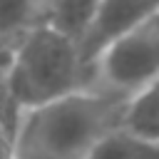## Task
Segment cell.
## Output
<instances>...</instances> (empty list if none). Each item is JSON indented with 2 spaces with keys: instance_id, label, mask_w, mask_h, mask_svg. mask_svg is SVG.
I'll return each mask as SVG.
<instances>
[{
  "instance_id": "obj_5",
  "label": "cell",
  "mask_w": 159,
  "mask_h": 159,
  "mask_svg": "<svg viewBox=\"0 0 159 159\" xmlns=\"http://www.w3.org/2000/svg\"><path fill=\"white\" fill-rule=\"evenodd\" d=\"M159 84V82H157ZM157 84L127 97L119 112V129L142 139L159 144V104H157Z\"/></svg>"
},
{
  "instance_id": "obj_3",
  "label": "cell",
  "mask_w": 159,
  "mask_h": 159,
  "mask_svg": "<svg viewBox=\"0 0 159 159\" xmlns=\"http://www.w3.org/2000/svg\"><path fill=\"white\" fill-rule=\"evenodd\" d=\"M159 80V15H152L109 47L84 70L82 89L127 99Z\"/></svg>"
},
{
  "instance_id": "obj_7",
  "label": "cell",
  "mask_w": 159,
  "mask_h": 159,
  "mask_svg": "<svg viewBox=\"0 0 159 159\" xmlns=\"http://www.w3.org/2000/svg\"><path fill=\"white\" fill-rule=\"evenodd\" d=\"M97 0H50V12H47V27L70 37L75 45L87 30L92 15H94Z\"/></svg>"
},
{
  "instance_id": "obj_4",
  "label": "cell",
  "mask_w": 159,
  "mask_h": 159,
  "mask_svg": "<svg viewBox=\"0 0 159 159\" xmlns=\"http://www.w3.org/2000/svg\"><path fill=\"white\" fill-rule=\"evenodd\" d=\"M152 15H159V0H97L89 25L77 40L82 75L104 47H109L114 40H119Z\"/></svg>"
},
{
  "instance_id": "obj_9",
  "label": "cell",
  "mask_w": 159,
  "mask_h": 159,
  "mask_svg": "<svg viewBox=\"0 0 159 159\" xmlns=\"http://www.w3.org/2000/svg\"><path fill=\"white\" fill-rule=\"evenodd\" d=\"M20 40L22 37L0 32V84H5V80H7V72L12 67V60H15V52H17Z\"/></svg>"
},
{
  "instance_id": "obj_2",
  "label": "cell",
  "mask_w": 159,
  "mask_h": 159,
  "mask_svg": "<svg viewBox=\"0 0 159 159\" xmlns=\"http://www.w3.org/2000/svg\"><path fill=\"white\" fill-rule=\"evenodd\" d=\"M5 89L20 112L82 89L77 45L47 25L22 35Z\"/></svg>"
},
{
  "instance_id": "obj_8",
  "label": "cell",
  "mask_w": 159,
  "mask_h": 159,
  "mask_svg": "<svg viewBox=\"0 0 159 159\" xmlns=\"http://www.w3.org/2000/svg\"><path fill=\"white\" fill-rule=\"evenodd\" d=\"M84 159H159V144L142 142L117 127L104 134L84 154Z\"/></svg>"
},
{
  "instance_id": "obj_6",
  "label": "cell",
  "mask_w": 159,
  "mask_h": 159,
  "mask_svg": "<svg viewBox=\"0 0 159 159\" xmlns=\"http://www.w3.org/2000/svg\"><path fill=\"white\" fill-rule=\"evenodd\" d=\"M50 0H0V32L22 37L45 27Z\"/></svg>"
},
{
  "instance_id": "obj_1",
  "label": "cell",
  "mask_w": 159,
  "mask_h": 159,
  "mask_svg": "<svg viewBox=\"0 0 159 159\" xmlns=\"http://www.w3.org/2000/svg\"><path fill=\"white\" fill-rule=\"evenodd\" d=\"M122 99L75 89L60 99L20 112L15 159H84V154L119 127Z\"/></svg>"
}]
</instances>
